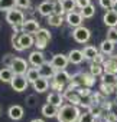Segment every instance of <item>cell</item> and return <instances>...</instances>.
I'll list each match as a JSON object with an SVG mask.
<instances>
[{
    "mask_svg": "<svg viewBox=\"0 0 117 122\" xmlns=\"http://www.w3.org/2000/svg\"><path fill=\"white\" fill-rule=\"evenodd\" d=\"M58 111H59V108H58V106H55V105H52V103H48V102H46V103L42 106L41 113H42L45 118H56Z\"/></svg>",
    "mask_w": 117,
    "mask_h": 122,
    "instance_id": "44dd1931",
    "label": "cell"
},
{
    "mask_svg": "<svg viewBox=\"0 0 117 122\" xmlns=\"http://www.w3.org/2000/svg\"><path fill=\"white\" fill-rule=\"evenodd\" d=\"M104 72H110V73H117V56H110L108 59L104 60Z\"/></svg>",
    "mask_w": 117,
    "mask_h": 122,
    "instance_id": "603a6c76",
    "label": "cell"
},
{
    "mask_svg": "<svg viewBox=\"0 0 117 122\" xmlns=\"http://www.w3.org/2000/svg\"><path fill=\"white\" fill-rule=\"evenodd\" d=\"M12 46L15 47V50L18 52H22V50H26L32 46H35V36L30 35V33H15L13 32V36H12Z\"/></svg>",
    "mask_w": 117,
    "mask_h": 122,
    "instance_id": "7a4b0ae2",
    "label": "cell"
},
{
    "mask_svg": "<svg viewBox=\"0 0 117 122\" xmlns=\"http://www.w3.org/2000/svg\"><path fill=\"white\" fill-rule=\"evenodd\" d=\"M104 60H105V55H104L103 52H101V53L98 52V53L95 55V57H94V59L91 60V62H94V63H100V65H103V63H104Z\"/></svg>",
    "mask_w": 117,
    "mask_h": 122,
    "instance_id": "7bdbcfd3",
    "label": "cell"
},
{
    "mask_svg": "<svg viewBox=\"0 0 117 122\" xmlns=\"http://www.w3.org/2000/svg\"><path fill=\"white\" fill-rule=\"evenodd\" d=\"M51 63H52V66H53L56 71H58V69H65L67 65L70 63L68 55H64V53H56V55H53Z\"/></svg>",
    "mask_w": 117,
    "mask_h": 122,
    "instance_id": "30bf717a",
    "label": "cell"
},
{
    "mask_svg": "<svg viewBox=\"0 0 117 122\" xmlns=\"http://www.w3.org/2000/svg\"><path fill=\"white\" fill-rule=\"evenodd\" d=\"M49 2H58V0H49Z\"/></svg>",
    "mask_w": 117,
    "mask_h": 122,
    "instance_id": "f907efd6",
    "label": "cell"
},
{
    "mask_svg": "<svg viewBox=\"0 0 117 122\" xmlns=\"http://www.w3.org/2000/svg\"><path fill=\"white\" fill-rule=\"evenodd\" d=\"M91 37V32L90 29L84 27V26H78V27H74L72 30V39L77 42V43H87Z\"/></svg>",
    "mask_w": 117,
    "mask_h": 122,
    "instance_id": "5b68a950",
    "label": "cell"
},
{
    "mask_svg": "<svg viewBox=\"0 0 117 122\" xmlns=\"http://www.w3.org/2000/svg\"><path fill=\"white\" fill-rule=\"evenodd\" d=\"M80 12H81V15H82L84 19H91V17L95 15V7H94L93 5H88V6H85L84 9H81Z\"/></svg>",
    "mask_w": 117,
    "mask_h": 122,
    "instance_id": "d6a6232c",
    "label": "cell"
},
{
    "mask_svg": "<svg viewBox=\"0 0 117 122\" xmlns=\"http://www.w3.org/2000/svg\"><path fill=\"white\" fill-rule=\"evenodd\" d=\"M53 13H56V15H62V16L65 15L61 0H58V2H53Z\"/></svg>",
    "mask_w": 117,
    "mask_h": 122,
    "instance_id": "74e56055",
    "label": "cell"
},
{
    "mask_svg": "<svg viewBox=\"0 0 117 122\" xmlns=\"http://www.w3.org/2000/svg\"><path fill=\"white\" fill-rule=\"evenodd\" d=\"M62 93H64V98H65V101H67L68 103H72V105L81 106V101H82V98H81V95H80V92H78L77 88H70V86H68Z\"/></svg>",
    "mask_w": 117,
    "mask_h": 122,
    "instance_id": "8992f818",
    "label": "cell"
},
{
    "mask_svg": "<svg viewBox=\"0 0 117 122\" xmlns=\"http://www.w3.org/2000/svg\"><path fill=\"white\" fill-rule=\"evenodd\" d=\"M38 69H39L41 76L48 78V79H52V78H53V75H55V72H56V69L52 66V63H51V62H45V63H43V65H41Z\"/></svg>",
    "mask_w": 117,
    "mask_h": 122,
    "instance_id": "ac0fdd59",
    "label": "cell"
},
{
    "mask_svg": "<svg viewBox=\"0 0 117 122\" xmlns=\"http://www.w3.org/2000/svg\"><path fill=\"white\" fill-rule=\"evenodd\" d=\"M16 7V0H0V10L9 12Z\"/></svg>",
    "mask_w": 117,
    "mask_h": 122,
    "instance_id": "f546056e",
    "label": "cell"
},
{
    "mask_svg": "<svg viewBox=\"0 0 117 122\" xmlns=\"http://www.w3.org/2000/svg\"><path fill=\"white\" fill-rule=\"evenodd\" d=\"M61 2H62V7H64L65 15L70 13V12H74L75 7H77V2H75V0H61Z\"/></svg>",
    "mask_w": 117,
    "mask_h": 122,
    "instance_id": "1f68e13d",
    "label": "cell"
},
{
    "mask_svg": "<svg viewBox=\"0 0 117 122\" xmlns=\"http://www.w3.org/2000/svg\"><path fill=\"white\" fill-rule=\"evenodd\" d=\"M64 101H65V98H64V93L62 92H51L49 95H48V98H46V102L48 103H52V105H55V106H58V108H61L62 105H64Z\"/></svg>",
    "mask_w": 117,
    "mask_h": 122,
    "instance_id": "5bb4252c",
    "label": "cell"
},
{
    "mask_svg": "<svg viewBox=\"0 0 117 122\" xmlns=\"http://www.w3.org/2000/svg\"><path fill=\"white\" fill-rule=\"evenodd\" d=\"M29 66V62H26L25 59H22V57H15V60H13V63H12V71L15 72V75H26V72H28V68Z\"/></svg>",
    "mask_w": 117,
    "mask_h": 122,
    "instance_id": "ba28073f",
    "label": "cell"
},
{
    "mask_svg": "<svg viewBox=\"0 0 117 122\" xmlns=\"http://www.w3.org/2000/svg\"><path fill=\"white\" fill-rule=\"evenodd\" d=\"M103 22L108 27H116L117 26V12L113 9H108L103 16Z\"/></svg>",
    "mask_w": 117,
    "mask_h": 122,
    "instance_id": "e0dca14e",
    "label": "cell"
},
{
    "mask_svg": "<svg viewBox=\"0 0 117 122\" xmlns=\"http://www.w3.org/2000/svg\"><path fill=\"white\" fill-rule=\"evenodd\" d=\"M114 91H116V89H114L113 85H107V83H103V82H101V85H100V92H101L103 95L108 96V95H111Z\"/></svg>",
    "mask_w": 117,
    "mask_h": 122,
    "instance_id": "e575fe53",
    "label": "cell"
},
{
    "mask_svg": "<svg viewBox=\"0 0 117 122\" xmlns=\"http://www.w3.org/2000/svg\"><path fill=\"white\" fill-rule=\"evenodd\" d=\"M116 29H117V26H116Z\"/></svg>",
    "mask_w": 117,
    "mask_h": 122,
    "instance_id": "db71d44e",
    "label": "cell"
},
{
    "mask_svg": "<svg viewBox=\"0 0 117 122\" xmlns=\"http://www.w3.org/2000/svg\"><path fill=\"white\" fill-rule=\"evenodd\" d=\"M113 10L117 12V0H114V3H113Z\"/></svg>",
    "mask_w": 117,
    "mask_h": 122,
    "instance_id": "7dc6e473",
    "label": "cell"
},
{
    "mask_svg": "<svg viewBox=\"0 0 117 122\" xmlns=\"http://www.w3.org/2000/svg\"><path fill=\"white\" fill-rule=\"evenodd\" d=\"M48 23L53 27H61L62 23H64V16L62 15H56V13H52L48 16Z\"/></svg>",
    "mask_w": 117,
    "mask_h": 122,
    "instance_id": "484cf974",
    "label": "cell"
},
{
    "mask_svg": "<svg viewBox=\"0 0 117 122\" xmlns=\"http://www.w3.org/2000/svg\"><path fill=\"white\" fill-rule=\"evenodd\" d=\"M39 29H41L39 22H38V20H35V19H28V20H25V22H23V25H22V32H25V33L35 35Z\"/></svg>",
    "mask_w": 117,
    "mask_h": 122,
    "instance_id": "7c38bea8",
    "label": "cell"
},
{
    "mask_svg": "<svg viewBox=\"0 0 117 122\" xmlns=\"http://www.w3.org/2000/svg\"><path fill=\"white\" fill-rule=\"evenodd\" d=\"M26 78H28V81H29V83H33L36 79H39L41 78V73H39V69L38 68H29L28 69V72H26Z\"/></svg>",
    "mask_w": 117,
    "mask_h": 122,
    "instance_id": "f1b7e54d",
    "label": "cell"
},
{
    "mask_svg": "<svg viewBox=\"0 0 117 122\" xmlns=\"http://www.w3.org/2000/svg\"><path fill=\"white\" fill-rule=\"evenodd\" d=\"M38 13L41 16H45L48 17L49 15L53 13V2H49V0H45V2H42L39 6H38Z\"/></svg>",
    "mask_w": 117,
    "mask_h": 122,
    "instance_id": "ffe728a7",
    "label": "cell"
},
{
    "mask_svg": "<svg viewBox=\"0 0 117 122\" xmlns=\"http://www.w3.org/2000/svg\"><path fill=\"white\" fill-rule=\"evenodd\" d=\"M35 47L36 49H39V50H43L46 46H48V43L51 42V32L48 30V29H39L35 35Z\"/></svg>",
    "mask_w": 117,
    "mask_h": 122,
    "instance_id": "277c9868",
    "label": "cell"
},
{
    "mask_svg": "<svg viewBox=\"0 0 117 122\" xmlns=\"http://www.w3.org/2000/svg\"><path fill=\"white\" fill-rule=\"evenodd\" d=\"M32 85H33V89L38 93H43V92H46L51 88V82L48 81V78H43V76H41L39 79H36Z\"/></svg>",
    "mask_w": 117,
    "mask_h": 122,
    "instance_id": "2e32d148",
    "label": "cell"
},
{
    "mask_svg": "<svg viewBox=\"0 0 117 122\" xmlns=\"http://www.w3.org/2000/svg\"><path fill=\"white\" fill-rule=\"evenodd\" d=\"M80 115H81V112L77 105L64 103L59 108V111H58L56 119H58V122H78Z\"/></svg>",
    "mask_w": 117,
    "mask_h": 122,
    "instance_id": "6da1fadb",
    "label": "cell"
},
{
    "mask_svg": "<svg viewBox=\"0 0 117 122\" xmlns=\"http://www.w3.org/2000/svg\"><path fill=\"white\" fill-rule=\"evenodd\" d=\"M113 122H117V118H116V119H114V121H113Z\"/></svg>",
    "mask_w": 117,
    "mask_h": 122,
    "instance_id": "816d5d0a",
    "label": "cell"
},
{
    "mask_svg": "<svg viewBox=\"0 0 117 122\" xmlns=\"http://www.w3.org/2000/svg\"><path fill=\"white\" fill-rule=\"evenodd\" d=\"M0 29H2V20H0Z\"/></svg>",
    "mask_w": 117,
    "mask_h": 122,
    "instance_id": "681fc988",
    "label": "cell"
},
{
    "mask_svg": "<svg viewBox=\"0 0 117 122\" xmlns=\"http://www.w3.org/2000/svg\"><path fill=\"white\" fill-rule=\"evenodd\" d=\"M15 78V72L12 71V68H2L0 69V81L5 83H10L12 79Z\"/></svg>",
    "mask_w": 117,
    "mask_h": 122,
    "instance_id": "cb8c5ba5",
    "label": "cell"
},
{
    "mask_svg": "<svg viewBox=\"0 0 117 122\" xmlns=\"http://www.w3.org/2000/svg\"><path fill=\"white\" fill-rule=\"evenodd\" d=\"M51 89L55 91V92H64L65 91V85H61V83H58L55 81H51Z\"/></svg>",
    "mask_w": 117,
    "mask_h": 122,
    "instance_id": "f35d334b",
    "label": "cell"
},
{
    "mask_svg": "<svg viewBox=\"0 0 117 122\" xmlns=\"http://www.w3.org/2000/svg\"><path fill=\"white\" fill-rule=\"evenodd\" d=\"M23 113H25V111L20 105H12L7 111V115L12 121H20L23 118Z\"/></svg>",
    "mask_w": 117,
    "mask_h": 122,
    "instance_id": "d6986e66",
    "label": "cell"
},
{
    "mask_svg": "<svg viewBox=\"0 0 117 122\" xmlns=\"http://www.w3.org/2000/svg\"><path fill=\"white\" fill-rule=\"evenodd\" d=\"M95 119H97V118H95V116L88 111V109H87L85 112H82V113L80 115L78 122H95Z\"/></svg>",
    "mask_w": 117,
    "mask_h": 122,
    "instance_id": "836d02e7",
    "label": "cell"
},
{
    "mask_svg": "<svg viewBox=\"0 0 117 122\" xmlns=\"http://www.w3.org/2000/svg\"><path fill=\"white\" fill-rule=\"evenodd\" d=\"M10 85H12V89L13 91L23 92V91H26V88L29 85V81H28L26 75H15V78L12 79Z\"/></svg>",
    "mask_w": 117,
    "mask_h": 122,
    "instance_id": "52a82bcc",
    "label": "cell"
},
{
    "mask_svg": "<svg viewBox=\"0 0 117 122\" xmlns=\"http://www.w3.org/2000/svg\"><path fill=\"white\" fill-rule=\"evenodd\" d=\"M6 22L15 27V26H22L23 22H25V13L19 9V7H15L9 12H6Z\"/></svg>",
    "mask_w": 117,
    "mask_h": 122,
    "instance_id": "3957f363",
    "label": "cell"
},
{
    "mask_svg": "<svg viewBox=\"0 0 117 122\" xmlns=\"http://www.w3.org/2000/svg\"><path fill=\"white\" fill-rule=\"evenodd\" d=\"M65 22L68 23V26L71 27H78V26H82V22H84V17L81 15V12H70L67 13L65 16Z\"/></svg>",
    "mask_w": 117,
    "mask_h": 122,
    "instance_id": "9c48e42d",
    "label": "cell"
},
{
    "mask_svg": "<svg viewBox=\"0 0 117 122\" xmlns=\"http://www.w3.org/2000/svg\"><path fill=\"white\" fill-rule=\"evenodd\" d=\"M28 62H29L32 66L39 68L41 65H43V63L46 62V60H45V55H43V52L39 50V49L30 52V55H29V60H28Z\"/></svg>",
    "mask_w": 117,
    "mask_h": 122,
    "instance_id": "8fae6325",
    "label": "cell"
},
{
    "mask_svg": "<svg viewBox=\"0 0 117 122\" xmlns=\"http://www.w3.org/2000/svg\"><path fill=\"white\" fill-rule=\"evenodd\" d=\"M114 46H116V42H113V40H110V39H105V40L101 42V45H100V50H101L104 55L110 56V55L114 52Z\"/></svg>",
    "mask_w": 117,
    "mask_h": 122,
    "instance_id": "d4e9b609",
    "label": "cell"
},
{
    "mask_svg": "<svg viewBox=\"0 0 117 122\" xmlns=\"http://www.w3.org/2000/svg\"><path fill=\"white\" fill-rule=\"evenodd\" d=\"M107 39H110V40H113V42L117 43V29H116V27H110V29H108V32H107Z\"/></svg>",
    "mask_w": 117,
    "mask_h": 122,
    "instance_id": "60d3db41",
    "label": "cell"
},
{
    "mask_svg": "<svg viewBox=\"0 0 117 122\" xmlns=\"http://www.w3.org/2000/svg\"><path fill=\"white\" fill-rule=\"evenodd\" d=\"M52 81L61 83V85H68V83L71 82V75H70L65 69H58V71L55 72Z\"/></svg>",
    "mask_w": 117,
    "mask_h": 122,
    "instance_id": "9a60e30c",
    "label": "cell"
},
{
    "mask_svg": "<svg viewBox=\"0 0 117 122\" xmlns=\"http://www.w3.org/2000/svg\"><path fill=\"white\" fill-rule=\"evenodd\" d=\"M114 89H116V92H117V82H116V85H114Z\"/></svg>",
    "mask_w": 117,
    "mask_h": 122,
    "instance_id": "c3c4849f",
    "label": "cell"
},
{
    "mask_svg": "<svg viewBox=\"0 0 117 122\" xmlns=\"http://www.w3.org/2000/svg\"><path fill=\"white\" fill-rule=\"evenodd\" d=\"M77 2V7L81 10V9H84L85 6H88V5H91V0H75Z\"/></svg>",
    "mask_w": 117,
    "mask_h": 122,
    "instance_id": "f6af8a7d",
    "label": "cell"
},
{
    "mask_svg": "<svg viewBox=\"0 0 117 122\" xmlns=\"http://www.w3.org/2000/svg\"><path fill=\"white\" fill-rule=\"evenodd\" d=\"M90 73H93L95 78L97 76H101L103 73H104V66L103 65H100V63H91L90 65Z\"/></svg>",
    "mask_w": 117,
    "mask_h": 122,
    "instance_id": "4dcf8cb0",
    "label": "cell"
},
{
    "mask_svg": "<svg viewBox=\"0 0 117 122\" xmlns=\"http://www.w3.org/2000/svg\"><path fill=\"white\" fill-rule=\"evenodd\" d=\"M82 53H84V57H85L87 60H93V59L95 57V55L98 53V49H97L95 46L88 45V46H85V47L82 49Z\"/></svg>",
    "mask_w": 117,
    "mask_h": 122,
    "instance_id": "4316f807",
    "label": "cell"
},
{
    "mask_svg": "<svg viewBox=\"0 0 117 122\" xmlns=\"http://www.w3.org/2000/svg\"><path fill=\"white\" fill-rule=\"evenodd\" d=\"M68 59H70V63H72V65H80V63L82 62V60L85 59V57H84L82 50L72 49V50L68 53Z\"/></svg>",
    "mask_w": 117,
    "mask_h": 122,
    "instance_id": "7402d4cb",
    "label": "cell"
},
{
    "mask_svg": "<svg viewBox=\"0 0 117 122\" xmlns=\"http://www.w3.org/2000/svg\"><path fill=\"white\" fill-rule=\"evenodd\" d=\"M25 102H26L28 108H36L38 106V96L36 95H28Z\"/></svg>",
    "mask_w": 117,
    "mask_h": 122,
    "instance_id": "8d00e7d4",
    "label": "cell"
},
{
    "mask_svg": "<svg viewBox=\"0 0 117 122\" xmlns=\"http://www.w3.org/2000/svg\"><path fill=\"white\" fill-rule=\"evenodd\" d=\"M101 82L103 83H107V85H116V82H117V73H110V72H104L101 76Z\"/></svg>",
    "mask_w": 117,
    "mask_h": 122,
    "instance_id": "83f0119b",
    "label": "cell"
},
{
    "mask_svg": "<svg viewBox=\"0 0 117 122\" xmlns=\"http://www.w3.org/2000/svg\"><path fill=\"white\" fill-rule=\"evenodd\" d=\"M30 122H45L43 119H41V118H35V119H32Z\"/></svg>",
    "mask_w": 117,
    "mask_h": 122,
    "instance_id": "bcb514c9",
    "label": "cell"
},
{
    "mask_svg": "<svg viewBox=\"0 0 117 122\" xmlns=\"http://www.w3.org/2000/svg\"><path fill=\"white\" fill-rule=\"evenodd\" d=\"M100 6L104 9V10H108V9H113V3L114 0H98Z\"/></svg>",
    "mask_w": 117,
    "mask_h": 122,
    "instance_id": "b9f144b4",
    "label": "cell"
},
{
    "mask_svg": "<svg viewBox=\"0 0 117 122\" xmlns=\"http://www.w3.org/2000/svg\"><path fill=\"white\" fill-rule=\"evenodd\" d=\"M70 88H82L85 85V73L84 72H77L71 76V82L68 83Z\"/></svg>",
    "mask_w": 117,
    "mask_h": 122,
    "instance_id": "4fadbf2b",
    "label": "cell"
},
{
    "mask_svg": "<svg viewBox=\"0 0 117 122\" xmlns=\"http://www.w3.org/2000/svg\"><path fill=\"white\" fill-rule=\"evenodd\" d=\"M107 111H108V112H111V113H113V115L117 118V101H113V102H110V105H108Z\"/></svg>",
    "mask_w": 117,
    "mask_h": 122,
    "instance_id": "ee69618b",
    "label": "cell"
},
{
    "mask_svg": "<svg viewBox=\"0 0 117 122\" xmlns=\"http://www.w3.org/2000/svg\"><path fill=\"white\" fill-rule=\"evenodd\" d=\"M100 122H105V121H100Z\"/></svg>",
    "mask_w": 117,
    "mask_h": 122,
    "instance_id": "f5cc1de1",
    "label": "cell"
},
{
    "mask_svg": "<svg viewBox=\"0 0 117 122\" xmlns=\"http://www.w3.org/2000/svg\"><path fill=\"white\" fill-rule=\"evenodd\" d=\"M13 60H15V55H12V53H6V55L2 57V65L6 66V68H10L12 63H13Z\"/></svg>",
    "mask_w": 117,
    "mask_h": 122,
    "instance_id": "d590c367",
    "label": "cell"
},
{
    "mask_svg": "<svg viewBox=\"0 0 117 122\" xmlns=\"http://www.w3.org/2000/svg\"><path fill=\"white\" fill-rule=\"evenodd\" d=\"M16 7L25 10V9H29L30 7V0H16Z\"/></svg>",
    "mask_w": 117,
    "mask_h": 122,
    "instance_id": "ab89813d",
    "label": "cell"
}]
</instances>
